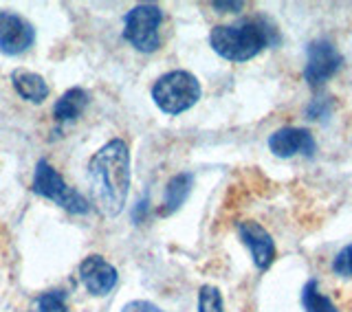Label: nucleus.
I'll return each instance as SVG.
<instances>
[{"instance_id": "nucleus-10", "label": "nucleus", "mask_w": 352, "mask_h": 312, "mask_svg": "<svg viewBox=\"0 0 352 312\" xmlns=\"http://www.w3.org/2000/svg\"><path fill=\"white\" fill-rule=\"evenodd\" d=\"M269 150L280 159H291L295 154L313 156L317 143L306 128H280L269 137Z\"/></svg>"}, {"instance_id": "nucleus-19", "label": "nucleus", "mask_w": 352, "mask_h": 312, "mask_svg": "<svg viewBox=\"0 0 352 312\" xmlns=\"http://www.w3.org/2000/svg\"><path fill=\"white\" fill-rule=\"evenodd\" d=\"M121 312H165V310H161L157 304L148 302V299H137V302H128L121 308Z\"/></svg>"}, {"instance_id": "nucleus-9", "label": "nucleus", "mask_w": 352, "mask_h": 312, "mask_svg": "<svg viewBox=\"0 0 352 312\" xmlns=\"http://www.w3.org/2000/svg\"><path fill=\"white\" fill-rule=\"evenodd\" d=\"M238 236L242 244L249 249L253 264H256L260 271L271 269V264L275 262V255H278L271 233L256 220H242L238 222Z\"/></svg>"}, {"instance_id": "nucleus-20", "label": "nucleus", "mask_w": 352, "mask_h": 312, "mask_svg": "<svg viewBox=\"0 0 352 312\" xmlns=\"http://www.w3.org/2000/svg\"><path fill=\"white\" fill-rule=\"evenodd\" d=\"M212 7L216 11H220V14H238V11L245 9V3H238V0H234V3H227V0H214Z\"/></svg>"}, {"instance_id": "nucleus-3", "label": "nucleus", "mask_w": 352, "mask_h": 312, "mask_svg": "<svg viewBox=\"0 0 352 312\" xmlns=\"http://www.w3.org/2000/svg\"><path fill=\"white\" fill-rule=\"evenodd\" d=\"M201 82L190 71H170L152 86V102L161 113L176 117L194 108L201 99Z\"/></svg>"}, {"instance_id": "nucleus-16", "label": "nucleus", "mask_w": 352, "mask_h": 312, "mask_svg": "<svg viewBox=\"0 0 352 312\" xmlns=\"http://www.w3.org/2000/svg\"><path fill=\"white\" fill-rule=\"evenodd\" d=\"M38 312H69L66 308V293L64 291H49L42 293L36 302Z\"/></svg>"}, {"instance_id": "nucleus-7", "label": "nucleus", "mask_w": 352, "mask_h": 312, "mask_svg": "<svg viewBox=\"0 0 352 312\" xmlns=\"http://www.w3.org/2000/svg\"><path fill=\"white\" fill-rule=\"evenodd\" d=\"M36 42V29L16 11L0 9V53L16 58L27 53Z\"/></svg>"}, {"instance_id": "nucleus-14", "label": "nucleus", "mask_w": 352, "mask_h": 312, "mask_svg": "<svg viewBox=\"0 0 352 312\" xmlns=\"http://www.w3.org/2000/svg\"><path fill=\"white\" fill-rule=\"evenodd\" d=\"M302 306L306 312H339L337 306L319 291L317 280H308L302 288Z\"/></svg>"}, {"instance_id": "nucleus-13", "label": "nucleus", "mask_w": 352, "mask_h": 312, "mask_svg": "<svg viewBox=\"0 0 352 312\" xmlns=\"http://www.w3.org/2000/svg\"><path fill=\"white\" fill-rule=\"evenodd\" d=\"M88 93L80 86L69 88L64 95H60V99L53 106V119L60 121V124H66V121H75L77 117H82V113L88 106Z\"/></svg>"}, {"instance_id": "nucleus-1", "label": "nucleus", "mask_w": 352, "mask_h": 312, "mask_svg": "<svg viewBox=\"0 0 352 312\" xmlns=\"http://www.w3.org/2000/svg\"><path fill=\"white\" fill-rule=\"evenodd\" d=\"M93 207L104 218L124 214L130 194V148L124 139H110L99 148L86 167Z\"/></svg>"}, {"instance_id": "nucleus-4", "label": "nucleus", "mask_w": 352, "mask_h": 312, "mask_svg": "<svg viewBox=\"0 0 352 312\" xmlns=\"http://www.w3.org/2000/svg\"><path fill=\"white\" fill-rule=\"evenodd\" d=\"M31 192L40 198L53 200L55 205L62 207L64 211H69L73 216H86L88 211H91V203H88L77 189H73L69 183H66L60 176V172L55 170L47 159H40L36 163L33 181H31Z\"/></svg>"}, {"instance_id": "nucleus-18", "label": "nucleus", "mask_w": 352, "mask_h": 312, "mask_svg": "<svg viewBox=\"0 0 352 312\" xmlns=\"http://www.w3.org/2000/svg\"><path fill=\"white\" fill-rule=\"evenodd\" d=\"M330 110H333V104H330L328 97H317L311 102V106L306 108V117L308 119H324L330 115Z\"/></svg>"}, {"instance_id": "nucleus-11", "label": "nucleus", "mask_w": 352, "mask_h": 312, "mask_svg": "<svg viewBox=\"0 0 352 312\" xmlns=\"http://www.w3.org/2000/svg\"><path fill=\"white\" fill-rule=\"evenodd\" d=\"M192 187H194V174L181 172V174L172 176L168 187H165V196H163V203L159 207V216L168 218V216L176 214V211L183 207L187 196H190Z\"/></svg>"}, {"instance_id": "nucleus-2", "label": "nucleus", "mask_w": 352, "mask_h": 312, "mask_svg": "<svg viewBox=\"0 0 352 312\" xmlns=\"http://www.w3.org/2000/svg\"><path fill=\"white\" fill-rule=\"evenodd\" d=\"M278 40V31L262 18L242 20L240 25H218L209 33V47L229 62L253 60Z\"/></svg>"}, {"instance_id": "nucleus-8", "label": "nucleus", "mask_w": 352, "mask_h": 312, "mask_svg": "<svg viewBox=\"0 0 352 312\" xmlns=\"http://www.w3.org/2000/svg\"><path fill=\"white\" fill-rule=\"evenodd\" d=\"M80 282L93 297H106L119 282V273L104 255H86L80 264Z\"/></svg>"}, {"instance_id": "nucleus-15", "label": "nucleus", "mask_w": 352, "mask_h": 312, "mask_svg": "<svg viewBox=\"0 0 352 312\" xmlns=\"http://www.w3.org/2000/svg\"><path fill=\"white\" fill-rule=\"evenodd\" d=\"M198 312H225L223 295H220L216 286H201V291H198Z\"/></svg>"}, {"instance_id": "nucleus-21", "label": "nucleus", "mask_w": 352, "mask_h": 312, "mask_svg": "<svg viewBox=\"0 0 352 312\" xmlns=\"http://www.w3.org/2000/svg\"><path fill=\"white\" fill-rule=\"evenodd\" d=\"M148 198L146 196H143L141 200H139V205H137V209H135V214H132V220H135L137 222V225H141V222H143V218H146V214H148Z\"/></svg>"}, {"instance_id": "nucleus-17", "label": "nucleus", "mask_w": 352, "mask_h": 312, "mask_svg": "<svg viewBox=\"0 0 352 312\" xmlns=\"http://www.w3.org/2000/svg\"><path fill=\"white\" fill-rule=\"evenodd\" d=\"M333 271L341 277H352V244H348L335 255Z\"/></svg>"}, {"instance_id": "nucleus-6", "label": "nucleus", "mask_w": 352, "mask_h": 312, "mask_svg": "<svg viewBox=\"0 0 352 312\" xmlns=\"http://www.w3.org/2000/svg\"><path fill=\"white\" fill-rule=\"evenodd\" d=\"M341 64H344V58H341L339 49L333 42L326 38L313 40L308 44V60H306V69H304V80L313 88L324 86L330 77L339 73Z\"/></svg>"}, {"instance_id": "nucleus-12", "label": "nucleus", "mask_w": 352, "mask_h": 312, "mask_svg": "<svg viewBox=\"0 0 352 312\" xmlns=\"http://www.w3.org/2000/svg\"><path fill=\"white\" fill-rule=\"evenodd\" d=\"M11 84L16 93L31 104H42L49 97V86L40 73H33L29 69H16L11 71Z\"/></svg>"}, {"instance_id": "nucleus-5", "label": "nucleus", "mask_w": 352, "mask_h": 312, "mask_svg": "<svg viewBox=\"0 0 352 312\" xmlns=\"http://www.w3.org/2000/svg\"><path fill=\"white\" fill-rule=\"evenodd\" d=\"M163 11L154 3H141L124 16V40L139 53H154L161 47Z\"/></svg>"}]
</instances>
